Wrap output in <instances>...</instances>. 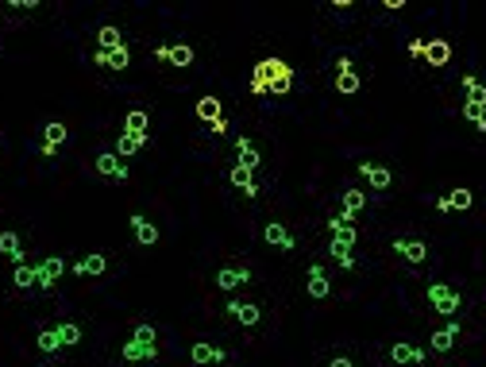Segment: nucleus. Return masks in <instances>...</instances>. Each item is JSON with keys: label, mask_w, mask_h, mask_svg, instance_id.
<instances>
[{"label": "nucleus", "mask_w": 486, "mask_h": 367, "mask_svg": "<svg viewBox=\"0 0 486 367\" xmlns=\"http://www.w3.org/2000/svg\"><path fill=\"white\" fill-rule=\"evenodd\" d=\"M383 8H386V12H402V8H405V0H386Z\"/></svg>", "instance_id": "obj_42"}, {"label": "nucleus", "mask_w": 486, "mask_h": 367, "mask_svg": "<svg viewBox=\"0 0 486 367\" xmlns=\"http://www.w3.org/2000/svg\"><path fill=\"white\" fill-rule=\"evenodd\" d=\"M359 174L367 178V186H370V190H390V182H394V174H390L383 163H367V159L359 163Z\"/></svg>", "instance_id": "obj_14"}, {"label": "nucleus", "mask_w": 486, "mask_h": 367, "mask_svg": "<svg viewBox=\"0 0 486 367\" xmlns=\"http://www.w3.org/2000/svg\"><path fill=\"white\" fill-rule=\"evenodd\" d=\"M328 256L336 259V267H344V271H351V267H355V256H351L348 248H336V243H328Z\"/></svg>", "instance_id": "obj_35"}, {"label": "nucleus", "mask_w": 486, "mask_h": 367, "mask_svg": "<svg viewBox=\"0 0 486 367\" xmlns=\"http://www.w3.org/2000/svg\"><path fill=\"white\" fill-rule=\"evenodd\" d=\"M0 256L12 259L16 267L27 259V256H24V240H20V232H16V228H0Z\"/></svg>", "instance_id": "obj_13"}, {"label": "nucleus", "mask_w": 486, "mask_h": 367, "mask_svg": "<svg viewBox=\"0 0 486 367\" xmlns=\"http://www.w3.org/2000/svg\"><path fill=\"white\" fill-rule=\"evenodd\" d=\"M247 282H251V271L240 267V263L216 271V290H240V286H247Z\"/></svg>", "instance_id": "obj_11"}, {"label": "nucleus", "mask_w": 486, "mask_h": 367, "mask_svg": "<svg viewBox=\"0 0 486 367\" xmlns=\"http://www.w3.org/2000/svg\"><path fill=\"white\" fill-rule=\"evenodd\" d=\"M66 136H70V128H66L62 120H46V128H43V147H39V155H43V159H54V155H59V147L66 144Z\"/></svg>", "instance_id": "obj_4"}, {"label": "nucleus", "mask_w": 486, "mask_h": 367, "mask_svg": "<svg viewBox=\"0 0 486 367\" xmlns=\"http://www.w3.org/2000/svg\"><path fill=\"white\" fill-rule=\"evenodd\" d=\"M224 313L232 317V321H240L243 328H255V325L263 321V309H259V306H251V302H236V298H232V302H224Z\"/></svg>", "instance_id": "obj_6"}, {"label": "nucleus", "mask_w": 486, "mask_h": 367, "mask_svg": "<svg viewBox=\"0 0 486 367\" xmlns=\"http://www.w3.org/2000/svg\"><path fill=\"white\" fill-rule=\"evenodd\" d=\"M35 348H39L43 356H59L62 352V336H59V328H39V336H35Z\"/></svg>", "instance_id": "obj_26"}, {"label": "nucleus", "mask_w": 486, "mask_h": 367, "mask_svg": "<svg viewBox=\"0 0 486 367\" xmlns=\"http://www.w3.org/2000/svg\"><path fill=\"white\" fill-rule=\"evenodd\" d=\"M197 120H205V124L213 128V136H224L228 120L221 116V97H213V93H208V97L197 101Z\"/></svg>", "instance_id": "obj_3"}, {"label": "nucleus", "mask_w": 486, "mask_h": 367, "mask_svg": "<svg viewBox=\"0 0 486 367\" xmlns=\"http://www.w3.org/2000/svg\"><path fill=\"white\" fill-rule=\"evenodd\" d=\"M263 240L270 243V248H278V251H293V248H298V240H293V232L285 228L282 221H270V224H266V228H263Z\"/></svg>", "instance_id": "obj_9"}, {"label": "nucleus", "mask_w": 486, "mask_h": 367, "mask_svg": "<svg viewBox=\"0 0 486 367\" xmlns=\"http://www.w3.org/2000/svg\"><path fill=\"white\" fill-rule=\"evenodd\" d=\"M405 51L413 54V59H421V54H425V43H421V39H409V46H405Z\"/></svg>", "instance_id": "obj_40"}, {"label": "nucleus", "mask_w": 486, "mask_h": 367, "mask_svg": "<svg viewBox=\"0 0 486 367\" xmlns=\"http://www.w3.org/2000/svg\"><path fill=\"white\" fill-rule=\"evenodd\" d=\"M228 182H232L236 190H243L247 197H259V182H255L251 171H243V166H232V171H228Z\"/></svg>", "instance_id": "obj_24"}, {"label": "nucleus", "mask_w": 486, "mask_h": 367, "mask_svg": "<svg viewBox=\"0 0 486 367\" xmlns=\"http://www.w3.org/2000/svg\"><path fill=\"white\" fill-rule=\"evenodd\" d=\"M54 328H59V336H62V348H78L81 344V325L78 321H62Z\"/></svg>", "instance_id": "obj_33"}, {"label": "nucleus", "mask_w": 486, "mask_h": 367, "mask_svg": "<svg viewBox=\"0 0 486 367\" xmlns=\"http://www.w3.org/2000/svg\"><path fill=\"white\" fill-rule=\"evenodd\" d=\"M463 89H467V105H482L486 109V86L475 74H463Z\"/></svg>", "instance_id": "obj_28"}, {"label": "nucleus", "mask_w": 486, "mask_h": 367, "mask_svg": "<svg viewBox=\"0 0 486 367\" xmlns=\"http://www.w3.org/2000/svg\"><path fill=\"white\" fill-rule=\"evenodd\" d=\"M394 251H398L405 263H413V267L428 259V243H425V240H413V236H398V240H394Z\"/></svg>", "instance_id": "obj_8"}, {"label": "nucleus", "mask_w": 486, "mask_h": 367, "mask_svg": "<svg viewBox=\"0 0 486 367\" xmlns=\"http://www.w3.org/2000/svg\"><path fill=\"white\" fill-rule=\"evenodd\" d=\"M155 59H158V62H170V43H158V46H155Z\"/></svg>", "instance_id": "obj_41"}, {"label": "nucleus", "mask_w": 486, "mask_h": 367, "mask_svg": "<svg viewBox=\"0 0 486 367\" xmlns=\"http://www.w3.org/2000/svg\"><path fill=\"white\" fill-rule=\"evenodd\" d=\"M8 8H12V12H35L39 0H8Z\"/></svg>", "instance_id": "obj_38"}, {"label": "nucleus", "mask_w": 486, "mask_h": 367, "mask_svg": "<svg viewBox=\"0 0 486 367\" xmlns=\"http://www.w3.org/2000/svg\"><path fill=\"white\" fill-rule=\"evenodd\" d=\"M166 66H178V70L193 66V46H186V43H170V62H166Z\"/></svg>", "instance_id": "obj_30"}, {"label": "nucleus", "mask_w": 486, "mask_h": 367, "mask_svg": "<svg viewBox=\"0 0 486 367\" xmlns=\"http://www.w3.org/2000/svg\"><path fill=\"white\" fill-rule=\"evenodd\" d=\"M120 46H123L120 27H97V51H120Z\"/></svg>", "instance_id": "obj_29"}, {"label": "nucleus", "mask_w": 486, "mask_h": 367, "mask_svg": "<svg viewBox=\"0 0 486 367\" xmlns=\"http://www.w3.org/2000/svg\"><path fill=\"white\" fill-rule=\"evenodd\" d=\"M390 360H394L398 367H402V363H425L428 352H425V348H413V344H394V348H390Z\"/></svg>", "instance_id": "obj_23"}, {"label": "nucleus", "mask_w": 486, "mask_h": 367, "mask_svg": "<svg viewBox=\"0 0 486 367\" xmlns=\"http://www.w3.org/2000/svg\"><path fill=\"white\" fill-rule=\"evenodd\" d=\"M104 271H108V259L97 256V251H93V256H81L78 263H74V275H85V278H97V275H104Z\"/></svg>", "instance_id": "obj_20"}, {"label": "nucleus", "mask_w": 486, "mask_h": 367, "mask_svg": "<svg viewBox=\"0 0 486 367\" xmlns=\"http://www.w3.org/2000/svg\"><path fill=\"white\" fill-rule=\"evenodd\" d=\"M93 166H97L101 178H112V182H128V163H123L116 151H101Z\"/></svg>", "instance_id": "obj_5"}, {"label": "nucleus", "mask_w": 486, "mask_h": 367, "mask_svg": "<svg viewBox=\"0 0 486 367\" xmlns=\"http://www.w3.org/2000/svg\"><path fill=\"white\" fill-rule=\"evenodd\" d=\"M305 294H309L313 302H324V298L332 294V278L324 275L320 263H313V267H309V278H305Z\"/></svg>", "instance_id": "obj_7"}, {"label": "nucleus", "mask_w": 486, "mask_h": 367, "mask_svg": "<svg viewBox=\"0 0 486 367\" xmlns=\"http://www.w3.org/2000/svg\"><path fill=\"white\" fill-rule=\"evenodd\" d=\"M421 59H428V66H447V62H452V43H447V39L425 43V54H421Z\"/></svg>", "instance_id": "obj_22"}, {"label": "nucleus", "mask_w": 486, "mask_h": 367, "mask_svg": "<svg viewBox=\"0 0 486 367\" xmlns=\"http://www.w3.org/2000/svg\"><path fill=\"white\" fill-rule=\"evenodd\" d=\"M35 267H39V290H54L59 278H62V271H66V263L59 256H46V259L35 263Z\"/></svg>", "instance_id": "obj_10"}, {"label": "nucleus", "mask_w": 486, "mask_h": 367, "mask_svg": "<svg viewBox=\"0 0 486 367\" xmlns=\"http://www.w3.org/2000/svg\"><path fill=\"white\" fill-rule=\"evenodd\" d=\"M247 89H251L255 97H266V93L285 97V93L293 89V66L285 59H259L251 78H247Z\"/></svg>", "instance_id": "obj_1"}, {"label": "nucleus", "mask_w": 486, "mask_h": 367, "mask_svg": "<svg viewBox=\"0 0 486 367\" xmlns=\"http://www.w3.org/2000/svg\"><path fill=\"white\" fill-rule=\"evenodd\" d=\"M463 116L475 120V128H479V131H486V109L482 105H463Z\"/></svg>", "instance_id": "obj_36"}, {"label": "nucleus", "mask_w": 486, "mask_h": 367, "mask_svg": "<svg viewBox=\"0 0 486 367\" xmlns=\"http://www.w3.org/2000/svg\"><path fill=\"white\" fill-rule=\"evenodd\" d=\"M259 163H263V159H259V151H255V144H251V139H236V166H243V171H259Z\"/></svg>", "instance_id": "obj_16"}, {"label": "nucleus", "mask_w": 486, "mask_h": 367, "mask_svg": "<svg viewBox=\"0 0 486 367\" xmlns=\"http://www.w3.org/2000/svg\"><path fill=\"white\" fill-rule=\"evenodd\" d=\"M348 70H355V59H348V54H340V59H336V74H348Z\"/></svg>", "instance_id": "obj_39"}, {"label": "nucleus", "mask_w": 486, "mask_h": 367, "mask_svg": "<svg viewBox=\"0 0 486 367\" xmlns=\"http://www.w3.org/2000/svg\"><path fill=\"white\" fill-rule=\"evenodd\" d=\"M363 209H367V193L355 190V186H351V190H344V213H348V216H359Z\"/></svg>", "instance_id": "obj_31"}, {"label": "nucleus", "mask_w": 486, "mask_h": 367, "mask_svg": "<svg viewBox=\"0 0 486 367\" xmlns=\"http://www.w3.org/2000/svg\"><path fill=\"white\" fill-rule=\"evenodd\" d=\"M455 341H460V321H447L440 333L428 336V348H432V352H452Z\"/></svg>", "instance_id": "obj_15"}, {"label": "nucleus", "mask_w": 486, "mask_h": 367, "mask_svg": "<svg viewBox=\"0 0 486 367\" xmlns=\"http://www.w3.org/2000/svg\"><path fill=\"white\" fill-rule=\"evenodd\" d=\"M128 224H131V232H136L139 243H147V248H151V243H158V228H155V224H151L143 213H131Z\"/></svg>", "instance_id": "obj_19"}, {"label": "nucleus", "mask_w": 486, "mask_h": 367, "mask_svg": "<svg viewBox=\"0 0 486 367\" xmlns=\"http://www.w3.org/2000/svg\"><path fill=\"white\" fill-rule=\"evenodd\" d=\"M428 306H432L436 313H444V317H455L463 302H460V294H455L447 282H432V286H428Z\"/></svg>", "instance_id": "obj_2"}, {"label": "nucleus", "mask_w": 486, "mask_h": 367, "mask_svg": "<svg viewBox=\"0 0 486 367\" xmlns=\"http://www.w3.org/2000/svg\"><path fill=\"white\" fill-rule=\"evenodd\" d=\"M359 89H363V81H359V74H355V70L336 74V93H344V97H355Z\"/></svg>", "instance_id": "obj_32"}, {"label": "nucleus", "mask_w": 486, "mask_h": 367, "mask_svg": "<svg viewBox=\"0 0 486 367\" xmlns=\"http://www.w3.org/2000/svg\"><path fill=\"white\" fill-rule=\"evenodd\" d=\"M131 54L128 46H120V51H97L93 54V66H104V70H128Z\"/></svg>", "instance_id": "obj_17"}, {"label": "nucleus", "mask_w": 486, "mask_h": 367, "mask_svg": "<svg viewBox=\"0 0 486 367\" xmlns=\"http://www.w3.org/2000/svg\"><path fill=\"white\" fill-rule=\"evenodd\" d=\"M120 131H123V136H151V116L143 109H131L128 116H123Z\"/></svg>", "instance_id": "obj_18"}, {"label": "nucleus", "mask_w": 486, "mask_h": 367, "mask_svg": "<svg viewBox=\"0 0 486 367\" xmlns=\"http://www.w3.org/2000/svg\"><path fill=\"white\" fill-rule=\"evenodd\" d=\"M189 360H193L197 367H208V363H224L228 352H224V348H216V344H208V341H197L193 348H189Z\"/></svg>", "instance_id": "obj_12"}, {"label": "nucleus", "mask_w": 486, "mask_h": 367, "mask_svg": "<svg viewBox=\"0 0 486 367\" xmlns=\"http://www.w3.org/2000/svg\"><path fill=\"white\" fill-rule=\"evenodd\" d=\"M147 144H151V136H123V131H120V139H116V155H120V159H131V155L139 151V147H147Z\"/></svg>", "instance_id": "obj_27"}, {"label": "nucleus", "mask_w": 486, "mask_h": 367, "mask_svg": "<svg viewBox=\"0 0 486 367\" xmlns=\"http://www.w3.org/2000/svg\"><path fill=\"white\" fill-rule=\"evenodd\" d=\"M12 286H16V290L39 286V267H35V263H20V267L12 271Z\"/></svg>", "instance_id": "obj_25"}, {"label": "nucleus", "mask_w": 486, "mask_h": 367, "mask_svg": "<svg viewBox=\"0 0 486 367\" xmlns=\"http://www.w3.org/2000/svg\"><path fill=\"white\" fill-rule=\"evenodd\" d=\"M447 205H452V213H455V209L463 213V209H471V205H475V193H471V190H463V186H460V190H452V193H447Z\"/></svg>", "instance_id": "obj_34"}, {"label": "nucleus", "mask_w": 486, "mask_h": 367, "mask_svg": "<svg viewBox=\"0 0 486 367\" xmlns=\"http://www.w3.org/2000/svg\"><path fill=\"white\" fill-rule=\"evenodd\" d=\"M328 367H355V363H351V360H348V356H336V360H332Z\"/></svg>", "instance_id": "obj_43"}, {"label": "nucleus", "mask_w": 486, "mask_h": 367, "mask_svg": "<svg viewBox=\"0 0 486 367\" xmlns=\"http://www.w3.org/2000/svg\"><path fill=\"white\" fill-rule=\"evenodd\" d=\"M131 341H143V344H155V325H136V333H131Z\"/></svg>", "instance_id": "obj_37"}, {"label": "nucleus", "mask_w": 486, "mask_h": 367, "mask_svg": "<svg viewBox=\"0 0 486 367\" xmlns=\"http://www.w3.org/2000/svg\"><path fill=\"white\" fill-rule=\"evenodd\" d=\"M120 356H123L128 363H143V360H155L158 348H155V344H143V341H128V344L120 348Z\"/></svg>", "instance_id": "obj_21"}]
</instances>
